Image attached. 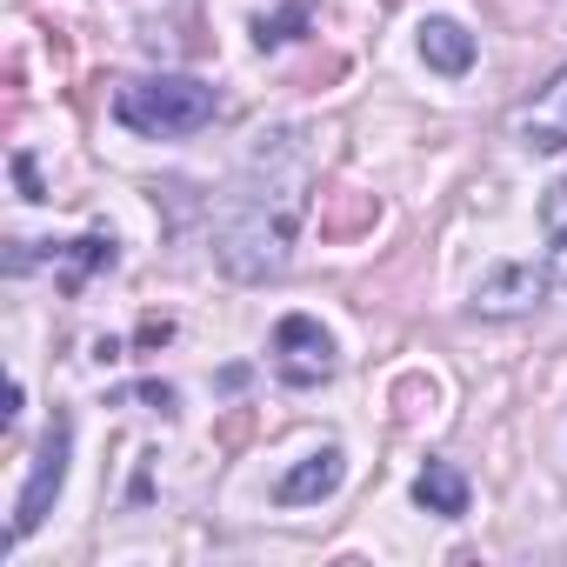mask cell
Listing matches in <instances>:
<instances>
[{
    "instance_id": "1",
    "label": "cell",
    "mask_w": 567,
    "mask_h": 567,
    "mask_svg": "<svg viewBox=\"0 0 567 567\" xmlns=\"http://www.w3.org/2000/svg\"><path fill=\"white\" fill-rule=\"evenodd\" d=\"M308 194H315L308 127L260 134L254 154H247V167L234 174V187L214 207V260H220V274L247 280V288L288 274L301 220H308Z\"/></svg>"
},
{
    "instance_id": "2",
    "label": "cell",
    "mask_w": 567,
    "mask_h": 567,
    "mask_svg": "<svg viewBox=\"0 0 567 567\" xmlns=\"http://www.w3.org/2000/svg\"><path fill=\"white\" fill-rule=\"evenodd\" d=\"M220 114V94L194 74H147V81H127L114 94V121L141 141H181V134H200L207 121Z\"/></svg>"
},
{
    "instance_id": "3",
    "label": "cell",
    "mask_w": 567,
    "mask_h": 567,
    "mask_svg": "<svg viewBox=\"0 0 567 567\" xmlns=\"http://www.w3.org/2000/svg\"><path fill=\"white\" fill-rule=\"evenodd\" d=\"M68 461H74V414L54 408V421H48V434H41V447H34L28 487H21V501H14V540H28V534L54 514V501H61V487H68Z\"/></svg>"
},
{
    "instance_id": "4",
    "label": "cell",
    "mask_w": 567,
    "mask_h": 567,
    "mask_svg": "<svg viewBox=\"0 0 567 567\" xmlns=\"http://www.w3.org/2000/svg\"><path fill=\"white\" fill-rule=\"evenodd\" d=\"M267 361H274L280 388H321L334 374V334L315 315H280L274 341H267Z\"/></svg>"
},
{
    "instance_id": "5",
    "label": "cell",
    "mask_w": 567,
    "mask_h": 567,
    "mask_svg": "<svg viewBox=\"0 0 567 567\" xmlns=\"http://www.w3.org/2000/svg\"><path fill=\"white\" fill-rule=\"evenodd\" d=\"M554 295V274H547V260L534 267V260H507V267H494V274H481V288H474V315H494V321H507V315H527V308H540Z\"/></svg>"
},
{
    "instance_id": "6",
    "label": "cell",
    "mask_w": 567,
    "mask_h": 567,
    "mask_svg": "<svg viewBox=\"0 0 567 567\" xmlns=\"http://www.w3.org/2000/svg\"><path fill=\"white\" fill-rule=\"evenodd\" d=\"M514 141H520L527 154H560V147H567V68H560L527 107H514Z\"/></svg>"
},
{
    "instance_id": "7",
    "label": "cell",
    "mask_w": 567,
    "mask_h": 567,
    "mask_svg": "<svg viewBox=\"0 0 567 567\" xmlns=\"http://www.w3.org/2000/svg\"><path fill=\"white\" fill-rule=\"evenodd\" d=\"M341 481H348V454H341V447H321V454H308L301 467H288V474L274 481V507H315V501H328Z\"/></svg>"
},
{
    "instance_id": "8",
    "label": "cell",
    "mask_w": 567,
    "mask_h": 567,
    "mask_svg": "<svg viewBox=\"0 0 567 567\" xmlns=\"http://www.w3.org/2000/svg\"><path fill=\"white\" fill-rule=\"evenodd\" d=\"M474 54H481V48H474V34H467L454 14H427V21H421V61H427L434 74H467Z\"/></svg>"
},
{
    "instance_id": "9",
    "label": "cell",
    "mask_w": 567,
    "mask_h": 567,
    "mask_svg": "<svg viewBox=\"0 0 567 567\" xmlns=\"http://www.w3.org/2000/svg\"><path fill=\"white\" fill-rule=\"evenodd\" d=\"M414 507H427V514H441V520H461V514H467V474H461L454 461H427V467L414 474Z\"/></svg>"
},
{
    "instance_id": "10",
    "label": "cell",
    "mask_w": 567,
    "mask_h": 567,
    "mask_svg": "<svg viewBox=\"0 0 567 567\" xmlns=\"http://www.w3.org/2000/svg\"><path fill=\"white\" fill-rule=\"evenodd\" d=\"M48 260H61V280L68 288H81L87 274H101V267H114L121 254H114V234H87V240H61Z\"/></svg>"
},
{
    "instance_id": "11",
    "label": "cell",
    "mask_w": 567,
    "mask_h": 567,
    "mask_svg": "<svg viewBox=\"0 0 567 567\" xmlns=\"http://www.w3.org/2000/svg\"><path fill=\"white\" fill-rule=\"evenodd\" d=\"M540 234H547V274H554V288H567V187H547L540 200Z\"/></svg>"
},
{
    "instance_id": "12",
    "label": "cell",
    "mask_w": 567,
    "mask_h": 567,
    "mask_svg": "<svg viewBox=\"0 0 567 567\" xmlns=\"http://www.w3.org/2000/svg\"><path fill=\"white\" fill-rule=\"evenodd\" d=\"M308 21H315V0H288L280 14H260V21H254V48H260V54H267V48H288Z\"/></svg>"
},
{
    "instance_id": "13",
    "label": "cell",
    "mask_w": 567,
    "mask_h": 567,
    "mask_svg": "<svg viewBox=\"0 0 567 567\" xmlns=\"http://www.w3.org/2000/svg\"><path fill=\"white\" fill-rule=\"evenodd\" d=\"M374 220H381V200H374V194H341V214H328L321 234H328V240H348V234H361V227H374Z\"/></svg>"
},
{
    "instance_id": "14",
    "label": "cell",
    "mask_w": 567,
    "mask_h": 567,
    "mask_svg": "<svg viewBox=\"0 0 567 567\" xmlns=\"http://www.w3.org/2000/svg\"><path fill=\"white\" fill-rule=\"evenodd\" d=\"M14 174H21V187H28V200H41V181H34V161H28V154L14 161Z\"/></svg>"
},
{
    "instance_id": "15",
    "label": "cell",
    "mask_w": 567,
    "mask_h": 567,
    "mask_svg": "<svg viewBox=\"0 0 567 567\" xmlns=\"http://www.w3.org/2000/svg\"><path fill=\"white\" fill-rule=\"evenodd\" d=\"M388 8H394V0H388Z\"/></svg>"
}]
</instances>
